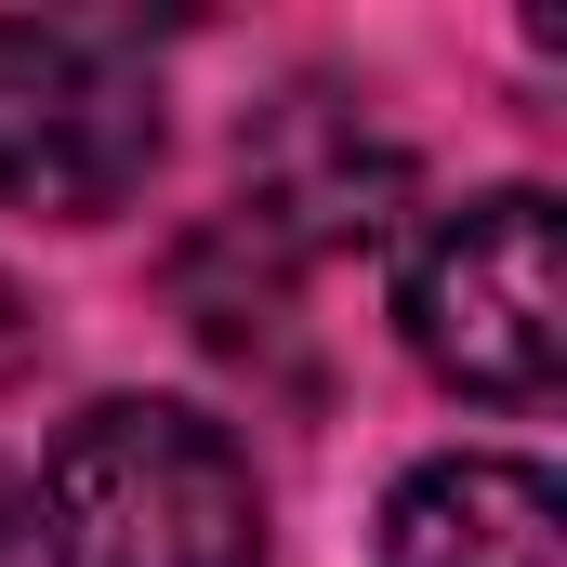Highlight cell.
Listing matches in <instances>:
<instances>
[{"label":"cell","instance_id":"cell-4","mask_svg":"<svg viewBox=\"0 0 567 567\" xmlns=\"http://www.w3.org/2000/svg\"><path fill=\"white\" fill-rule=\"evenodd\" d=\"M555 542H567L555 475L502 449H449L383 502V567H555Z\"/></svg>","mask_w":567,"mask_h":567},{"label":"cell","instance_id":"cell-3","mask_svg":"<svg viewBox=\"0 0 567 567\" xmlns=\"http://www.w3.org/2000/svg\"><path fill=\"white\" fill-rule=\"evenodd\" d=\"M158 172V66L106 13H0V212L93 225Z\"/></svg>","mask_w":567,"mask_h":567},{"label":"cell","instance_id":"cell-1","mask_svg":"<svg viewBox=\"0 0 567 567\" xmlns=\"http://www.w3.org/2000/svg\"><path fill=\"white\" fill-rule=\"evenodd\" d=\"M40 542H53V567H265L251 449L212 410L106 396L66 423L53 475H40Z\"/></svg>","mask_w":567,"mask_h":567},{"label":"cell","instance_id":"cell-5","mask_svg":"<svg viewBox=\"0 0 567 567\" xmlns=\"http://www.w3.org/2000/svg\"><path fill=\"white\" fill-rule=\"evenodd\" d=\"M0 567H13V488H0Z\"/></svg>","mask_w":567,"mask_h":567},{"label":"cell","instance_id":"cell-2","mask_svg":"<svg viewBox=\"0 0 567 567\" xmlns=\"http://www.w3.org/2000/svg\"><path fill=\"white\" fill-rule=\"evenodd\" d=\"M396 330L435 383L488 396V410H542L567 370V251H555V198L542 185H502V198H462L410 238V278H396Z\"/></svg>","mask_w":567,"mask_h":567}]
</instances>
